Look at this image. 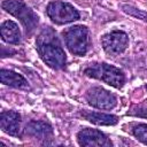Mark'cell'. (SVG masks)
Returning a JSON list of instances; mask_svg holds the SVG:
<instances>
[{
	"instance_id": "15",
	"label": "cell",
	"mask_w": 147,
	"mask_h": 147,
	"mask_svg": "<svg viewBox=\"0 0 147 147\" xmlns=\"http://www.w3.org/2000/svg\"><path fill=\"white\" fill-rule=\"evenodd\" d=\"M123 10L125 13H127L129 15L131 16H134L137 18H140V20H147V13L142 11V10H139L137 8H133L131 6H127V5H124L123 6Z\"/></svg>"
},
{
	"instance_id": "1",
	"label": "cell",
	"mask_w": 147,
	"mask_h": 147,
	"mask_svg": "<svg viewBox=\"0 0 147 147\" xmlns=\"http://www.w3.org/2000/svg\"><path fill=\"white\" fill-rule=\"evenodd\" d=\"M37 51L42 61L53 69H61L65 64V53L59 38L52 29H45L37 38Z\"/></svg>"
},
{
	"instance_id": "7",
	"label": "cell",
	"mask_w": 147,
	"mask_h": 147,
	"mask_svg": "<svg viewBox=\"0 0 147 147\" xmlns=\"http://www.w3.org/2000/svg\"><path fill=\"white\" fill-rule=\"evenodd\" d=\"M101 44L106 53L110 55H117L125 51L129 44V38L123 31H113L102 37Z\"/></svg>"
},
{
	"instance_id": "4",
	"label": "cell",
	"mask_w": 147,
	"mask_h": 147,
	"mask_svg": "<svg viewBox=\"0 0 147 147\" xmlns=\"http://www.w3.org/2000/svg\"><path fill=\"white\" fill-rule=\"evenodd\" d=\"M65 45L75 55H85L88 48V30L83 25H75L64 34Z\"/></svg>"
},
{
	"instance_id": "13",
	"label": "cell",
	"mask_w": 147,
	"mask_h": 147,
	"mask_svg": "<svg viewBox=\"0 0 147 147\" xmlns=\"http://www.w3.org/2000/svg\"><path fill=\"white\" fill-rule=\"evenodd\" d=\"M25 131L28 134L38 139H46L53 133L51 125H48L45 122H31L26 125Z\"/></svg>"
},
{
	"instance_id": "11",
	"label": "cell",
	"mask_w": 147,
	"mask_h": 147,
	"mask_svg": "<svg viewBox=\"0 0 147 147\" xmlns=\"http://www.w3.org/2000/svg\"><path fill=\"white\" fill-rule=\"evenodd\" d=\"M0 80H1L2 84L9 85V86H13V87L29 88L26 79L22 75L17 74V72H14V71H10V70L2 69L1 72H0Z\"/></svg>"
},
{
	"instance_id": "14",
	"label": "cell",
	"mask_w": 147,
	"mask_h": 147,
	"mask_svg": "<svg viewBox=\"0 0 147 147\" xmlns=\"http://www.w3.org/2000/svg\"><path fill=\"white\" fill-rule=\"evenodd\" d=\"M132 133L139 141L147 145V124H139L134 126Z\"/></svg>"
},
{
	"instance_id": "12",
	"label": "cell",
	"mask_w": 147,
	"mask_h": 147,
	"mask_svg": "<svg viewBox=\"0 0 147 147\" xmlns=\"http://www.w3.org/2000/svg\"><path fill=\"white\" fill-rule=\"evenodd\" d=\"M82 115L84 118L96 125H114L118 121L117 116L115 115H109L98 111H83Z\"/></svg>"
},
{
	"instance_id": "9",
	"label": "cell",
	"mask_w": 147,
	"mask_h": 147,
	"mask_svg": "<svg viewBox=\"0 0 147 147\" xmlns=\"http://www.w3.org/2000/svg\"><path fill=\"white\" fill-rule=\"evenodd\" d=\"M20 123L21 116L18 113L14 110L2 111L0 116V126L2 131L10 136H18L20 132Z\"/></svg>"
},
{
	"instance_id": "17",
	"label": "cell",
	"mask_w": 147,
	"mask_h": 147,
	"mask_svg": "<svg viewBox=\"0 0 147 147\" xmlns=\"http://www.w3.org/2000/svg\"><path fill=\"white\" fill-rule=\"evenodd\" d=\"M146 90H147V86H146Z\"/></svg>"
},
{
	"instance_id": "10",
	"label": "cell",
	"mask_w": 147,
	"mask_h": 147,
	"mask_svg": "<svg viewBox=\"0 0 147 147\" xmlns=\"http://www.w3.org/2000/svg\"><path fill=\"white\" fill-rule=\"evenodd\" d=\"M1 37L8 44H18L21 41V31L18 25L13 21H6L2 23L1 29Z\"/></svg>"
},
{
	"instance_id": "5",
	"label": "cell",
	"mask_w": 147,
	"mask_h": 147,
	"mask_svg": "<svg viewBox=\"0 0 147 147\" xmlns=\"http://www.w3.org/2000/svg\"><path fill=\"white\" fill-rule=\"evenodd\" d=\"M46 13L48 17L57 23V24H65L79 18V13L77 9L68 2L63 1H52L48 3Z\"/></svg>"
},
{
	"instance_id": "8",
	"label": "cell",
	"mask_w": 147,
	"mask_h": 147,
	"mask_svg": "<svg viewBox=\"0 0 147 147\" xmlns=\"http://www.w3.org/2000/svg\"><path fill=\"white\" fill-rule=\"evenodd\" d=\"M77 140L80 146H111L110 140L99 130L83 129L77 134Z\"/></svg>"
},
{
	"instance_id": "6",
	"label": "cell",
	"mask_w": 147,
	"mask_h": 147,
	"mask_svg": "<svg viewBox=\"0 0 147 147\" xmlns=\"http://www.w3.org/2000/svg\"><path fill=\"white\" fill-rule=\"evenodd\" d=\"M86 99L92 107L98 109H105V110L113 109L117 103L116 96L113 93L99 86L90 88L87 91Z\"/></svg>"
},
{
	"instance_id": "2",
	"label": "cell",
	"mask_w": 147,
	"mask_h": 147,
	"mask_svg": "<svg viewBox=\"0 0 147 147\" xmlns=\"http://www.w3.org/2000/svg\"><path fill=\"white\" fill-rule=\"evenodd\" d=\"M85 74L88 77H93L107 83L110 86L119 88L124 85V74L116 67L107 63H96L85 69Z\"/></svg>"
},
{
	"instance_id": "3",
	"label": "cell",
	"mask_w": 147,
	"mask_h": 147,
	"mask_svg": "<svg viewBox=\"0 0 147 147\" xmlns=\"http://www.w3.org/2000/svg\"><path fill=\"white\" fill-rule=\"evenodd\" d=\"M2 8L20 20L26 32L33 31L38 24L37 14L21 0H5L2 2Z\"/></svg>"
},
{
	"instance_id": "16",
	"label": "cell",
	"mask_w": 147,
	"mask_h": 147,
	"mask_svg": "<svg viewBox=\"0 0 147 147\" xmlns=\"http://www.w3.org/2000/svg\"><path fill=\"white\" fill-rule=\"evenodd\" d=\"M127 114L130 115H134V116H139V117H146L147 118V101H144L142 103L134 106L132 108L131 111H129Z\"/></svg>"
}]
</instances>
